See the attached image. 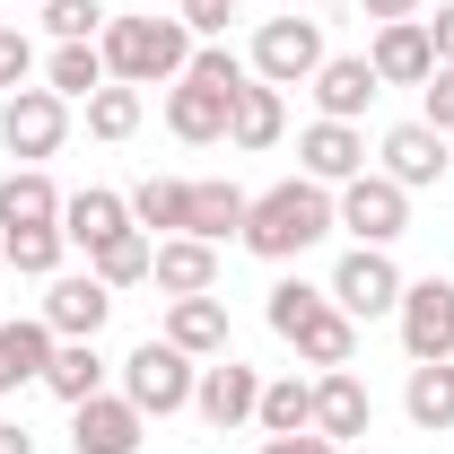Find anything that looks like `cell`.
<instances>
[{
  "instance_id": "cell-44",
  "label": "cell",
  "mask_w": 454,
  "mask_h": 454,
  "mask_svg": "<svg viewBox=\"0 0 454 454\" xmlns=\"http://www.w3.org/2000/svg\"><path fill=\"white\" fill-rule=\"evenodd\" d=\"M35 9H44V0H35Z\"/></svg>"
},
{
  "instance_id": "cell-30",
  "label": "cell",
  "mask_w": 454,
  "mask_h": 454,
  "mask_svg": "<svg viewBox=\"0 0 454 454\" xmlns=\"http://www.w3.org/2000/svg\"><path fill=\"white\" fill-rule=\"evenodd\" d=\"M44 88H53L61 106H88V97L106 88V53H97V44H53V61H44Z\"/></svg>"
},
{
  "instance_id": "cell-31",
  "label": "cell",
  "mask_w": 454,
  "mask_h": 454,
  "mask_svg": "<svg viewBox=\"0 0 454 454\" xmlns=\"http://www.w3.org/2000/svg\"><path fill=\"white\" fill-rule=\"evenodd\" d=\"M149 262H158V236H140V227H122L114 245L88 254V271H97L106 288H140V280H149Z\"/></svg>"
},
{
  "instance_id": "cell-6",
  "label": "cell",
  "mask_w": 454,
  "mask_h": 454,
  "mask_svg": "<svg viewBox=\"0 0 454 454\" xmlns=\"http://www.w3.org/2000/svg\"><path fill=\"white\" fill-rule=\"evenodd\" d=\"M333 306L349 315V324H376V315H394L402 306V271L385 245H349L333 262Z\"/></svg>"
},
{
  "instance_id": "cell-26",
  "label": "cell",
  "mask_w": 454,
  "mask_h": 454,
  "mask_svg": "<svg viewBox=\"0 0 454 454\" xmlns=\"http://www.w3.org/2000/svg\"><path fill=\"white\" fill-rule=\"evenodd\" d=\"M44 394H53V402H88V394H106V358H97V340H53Z\"/></svg>"
},
{
  "instance_id": "cell-38",
  "label": "cell",
  "mask_w": 454,
  "mask_h": 454,
  "mask_svg": "<svg viewBox=\"0 0 454 454\" xmlns=\"http://www.w3.org/2000/svg\"><path fill=\"white\" fill-rule=\"evenodd\" d=\"M27 79H35V44H27V35H18V27H0V88H9V97H18V88H27Z\"/></svg>"
},
{
  "instance_id": "cell-17",
  "label": "cell",
  "mask_w": 454,
  "mask_h": 454,
  "mask_svg": "<svg viewBox=\"0 0 454 454\" xmlns=\"http://www.w3.org/2000/svg\"><path fill=\"white\" fill-rule=\"evenodd\" d=\"M44 367H53V324L44 315H0V394L44 385Z\"/></svg>"
},
{
  "instance_id": "cell-36",
  "label": "cell",
  "mask_w": 454,
  "mask_h": 454,
  "mask_svg": "<svg viewBox=\"0 0 454 454\" xmlns=\"http://www.w3.org/2000/svg\"><path fill=\"white\" fill-rule=\"evenodd\" d=\"M419 122L454 140V61H437V70H428V88H419Z\"/></svg>"
},
{
  "instance_id": "cell-24",
  "label": "cell",
  "mask_w": 454,
  "mask_h": 454,
  "mask_svg": "<svg viewBox=\"0 0 454 454\" xmlns=\"http://www.w3.org/2000/svg\"><path fill=\"white\" fill-rule=\"evenodd\" d=\"M122 201H131V227L140 236H184V219H192V184H175V175H149Z\"/></svg>"
},
{
  "instance_id": "cell-11",
  "label": "cell",
  "mask_w": 454,
  "mask_h": 454,
  "mask_svg": "<svg viewBox=\"0 0 454 454\" xmlns=\"http://www.w3.org/2000/svg\"><path fill=\"white\" fill-rule=\"evenodd\" d=\"M367 70H376L385 88H428V70H437L428 18H394V27H376V44H367Z\"/></svg>"
},
{
  "instance_id": "cell-34",
  "label": "cell",
  "mask_w": 454,
  "mask_h": 454,
  "mask_svg": "<svg viewBox=\"0 0 454 454\" xmlns=\"http://www.w3.org/2000/svg\"><path fill=\"white\" fill-rule=\"evenodd\" d=\"M44 27H53L61 44H97L106 35V9L97 0H44Z\"/></svg>"
},
{
  "instance_id": "cell-22",
  "label": "cell",
  "mask_w": 454,
  "mask_h": 454,
  "mask_svg": "<svg viewBox=\"0 0 454 454\" xmlns=\"http://www.w3.org/2000/svg\"><path fill=\"white\" fill-rule=\"evenodd\" d=\"M288 340H297V358H306V367H349V358H358V324L333 306V288H324V306H315Z\"/></svg>"
},
{
  "instance_id": "cell-16",
  "label": "cell",
  "mask_w": 454,
  "mask_h": 454,
  "mask_svg": "<svg viewBox=\"0 0 454 454\" xmlns=\"http://www.w3.org/2000/svg\"><path fill=\"white\" fill-rule=\"evenodd\" d=\"M306 88H315L324 122H358V114L376 106V88H385V79L367 70V53H324V70H315Z\"/></svg>"
},
{
  "instance_id": "cell-15",
  "label": "cell",
  "mask_w": 454,
  "mask_h": 454,
  "mask_svg": "<svg viewBox=\"0 0 454 454\" xmlns=\"http://www.w3.org/2000/svg\"><path fill=\"white\" fill-rule=\"evenodd\" d=\"M367 419H376V394H367L349 367H324V376H315V437L349 446V437H367Z\"/></svg>"
},
{
  "instance_id": "cell-14",
  "label": "cell",
  "mask_w": 454,
  "mask_h": 454,
  "mask_svg": "<svg viewBox=\"0 0 454 454\" xmlns=\"http://www.w3.org/2000/svg\"><path fill=\"white\" fill-rule=\"evenodd\" d=\"M376 158H385L376 175H394L402 192H419V184L446 175V131H428V122H394V131L376 140Z\"/></svg>"
},
{
  "instance_id": "cell-7",
  "label": "cell",
  "mask_w": 454,
  "mask_h": 454,
  "mask_svg": "<svg viewBox=\"0 0 454 454\" xmlns=\"http://www.w3.org/2000/svg\"><path fill=\"white\" fill-rule=\"evenodd\" d=\"M61 140H70V106H61L53 88H18V97H0V149L9 158H53Z\"/></svg>"
},
{
  "instance_id": "cell-4",
  "label": "cell",
  "mask_w": 454,
  "mask_h": 454,
  "mask_svg": "<svg viewBox=\"0 0 454 454\" xmlns=\"http://www.w3.org/2000/svg\"><path fill=\"white\" fill-rule=\"evenodd\" d=\"M245 70H254L262 88H297V79H315V70H324V27H315V18H262Z\"/></svg>"
},
{
  "instance_id": "cell-20",
  "label": "cell",
  "mask_w": 454,
  "mask_h": 454,
  "mask_svg": "<svg viewBox=\"0 0 454 454\" xmlns=\"http://www.w3.org/2000/svg\"><path fill=\"white\" fill-rule=\"evenodd\" d=\"M227 114H236V97H219V88H201V79H175L167 88V131L175 140H227Z\"/></svg>"
},
{
  "instance_id": "cell-9",
  "label": "cell",
  "mask_w": 454,
  "mask_h": 454,
  "mask_svg": "<svg viewBox=\"0 0 454 454\" xmlns=\"http://www.w3.org/2000/svg\"><path fill=\"white\" fill-rule=\"evenodd\" d=\"M106 315H114V288L97 271H53L44 280V324H53V340H97Z\"/></svg>"
},
{
  "instance_id": "cell-29",
  "label": "cell",
  "mask_w": 454,
  "mask_h": 454,
  "mask_svg": "<svg viewBox=\"0 0 454 454\" xmlns=\"http://www.w3.org/2000/svg\"><path fill=\"white\" fill-rule=\"evenodd\" d=\"M280 131H288V106H280V88H262V79H254V88L236 97V114H227V140H236V149H271Z\"/></svg>"
},
{
  "instance_id": "cell-41",
  "label": "cell",
  "mask_w": 454,
  "mask_h": 454,
  "mask_svg": "<svg viewBox=\"0 0 454 454\" xmlns=\"http://www.w3.org/2000/svg\"><path fill=\"white\" fill-rule=\"evenodd\" d=\"M367 18H376V27H394V18H419V0H367Z\"/></svg>"
},
{
  "instance_id": "cell-21",
  "label": "cell",
  "mask_w": 454,
  "mask_h": 454,
  "mask_svg": "<svg viewBox=\"0 0 454 454\" xmlns=\"http://www.w3.org/2000/svg\"><path fill=\"white\" fill-rule=\"evenodd\" d=\"M167 340L184 358H227V306L201 288V297H167Z\"/></svg>"
},
{
  "instance_id": "cell-27",
  "label": "cell",
  "mask_w": 454,
  "mask_h": 454,
  "mask_svg": "<svg viewBox=\"0 0 454 454\" xmlns=\"http://www.w3.org/2000/svg\"><path fill=\"white\" fill-rule=\"evenodd\" d=\"M254 428H262V437H297V428H315V385H306V376H271L262 402H254Z\"/></svg>"
},
{
  "instance_id": "cell-1",
  "label": "cell",
  "mask_w": 454,
  "mask_h": 454,
  "mask_svg": "<svg viewBox=\"0 0 454 454\" xmlns=\"http://www.w3.org/2000/svg\"><path fill=\"white\" fill-rule=\"evenodd\" d=\"M333 236V184H315V175H288L271 192H254L245 201V254H262V262H297L306 245H324Z\"/></svg>"
},
{
  "instance_id": "cell-23",
  "label": "cell",
  "mask_w": 454,
  "mask_h": 454,
  "mask_svg": "<svg viewBox=\"0 0 454 454\" xmlns=\"http://www.w3.org/2000/svg\"><path fill=\"white\" fill-rule=\"evenodd\" d=\"M9 227H61V192L44 167H9V184H0V236Z\"/></svg>"
},
{
  "instance_id": "cell-33",
  "label": "cell",
  "mask_w": 454,
  "mask_h": 454,
  "mask_svg": "<svg viewBox=\"0 0 454 454\" xmlns=\"http://www.w3.org/2000/svg\"><path fill=\"white\" fill-rule=\"evenodd\" d=\"M140 88H122V79H106V88H97V97H88V131H97V140H131V131H140Z\"/></svg>"
},
{
  "instance_id": "cell-43",
  "label": "cell",
  "mask_w": 454,
  "mask_h": 454,
  "mask_svg": "<svg viewBox=\"0 0 454 454\" xmlns=\"http://www.w3.org/2000/svg\"><path fill=\"white\" fill-rule=\"evenodd\" d=\"M324 9H333V0H324Z\"/></svg>"
},
{
  "instance_id": "cell-12",
  "label": "cell",
  "mask_w": 454,
  "mask_h": 454,
  "mask_svg": "<svg viewBox=\"0 0 454 454\" xmlns=\"http://www.w3.org/2000/svg\"><path fill=\"white\" fill-rule=\"evenodd\" d=\"M254 402H262V376H254L245 358H210V367L192 376V411H201L210 428H245Z\"/></svg>"
},
{
  "instance_id": "cell-37",
  "label": "cell",
  "mask_w": 454,
  "mask_h": 454,
  "mask_svg": "<svg viewBox=\"0 0 454 454\" xmlns=\"http://www.w3.org/2000/svg\"><path fill=\"white\" fill-rule=\"evenodd\" d=\"M175 18L192 27V44H219L227 18H236V0H175Z\"/></svg>"
},
{
  "instance_id": "cell-3",
  "label": "cell",
  "mask_w": 454,
  "mask_h": 454,
  "mask_svg": "<svg viewBox=\"0 0 454 454\" xmlns=\"http://www.w3.org/2000/svg\"><path fill=\"white\" fill-rule=\"evenodd\" d=\"M192 376H201V367H192V358H184V349H175L167 333H149L140 349H131V358H122V394L140 402V419L192 411Z\"/></svg>"
},
{
  "instance_id": "cell-8",
  "label": "cell",
  "mask_w": 454,
  "mask_h": 454,
  "mask_svg": "<svg viewBox=\"0 0 454 454\" xmlns=\"http://www.w3.org/2000/svg\"><path fill=\"white\" fill-rule=\"evenodd\" d=\"M402 349H411V367L419 358H454V280H402Z\"/></svg>"
},
{
  "instance_id": "cell-28",
  "label": "cell",
  "mask_w": 454,
  "mask_h": 454,
  "mask_svg": "<svg viewBox=\"0 0 454 454\" xmlns=\"http://www.w3.org/2000/svg\"><path fill=\"white\" fill-rule=\"evenodd\" d=\"M245 201H254V192H236V184H192V219H184V236H201V245L245 236Z\"/></svg>"
},
{
  "instance_id": "cell-18",
  "label": "cell",
  "mask_w": 454,
  "mask_h": 454,
  "mask_svg": "<svg viewBox=\"0 0 454 454\" xmlns=\"http://www.w3.org/2000/svg\"><path fill=\"white\" fill-rule=\"evenodd\" d=\"M122 227H131V201H122V192H106V184H88V192H61V236H70L79 254L114 245Z\"/></svg>"
},
{
  "instance_id": "cell-32",
  "label": "cell",
  "mask_w": 454,
  "mask_h": 454,
  "mask_svg": "<svg viewBox=\"0 0 454 454\" xmlns=\"http://www.w3.org/2000/svg\"><path fill=\"white\" fill-rule=\"evenodd\" d=\"M0 254H9L27 280H53L61 254H70V236H61V227H9V236H0Z\"/></svg>"
},
{
  "instance_id": "cell-40",
  "label": "cell",
  "mask_w": 454,
  "mask_h": 454,
  "mask_svg": "<svg viewBox=\"0 0 454 454\" xmlns=\"http://www.w3.org/2000/svg\"><path fill=\"white\" fill-rule=\"evenodd\" d=\"M428 44H437V61H454V0L437 9V18H428Z\"/></svg>"
},
{
  "instance_id": "cell-13",
  "label": "cell",
  "mask_w": 454,
  "mask_h": 454,
  "mask_svg": "<svg viewBox=\"0 0 454 454\" xmlns=\"http://www.w3.org/2000/svg\"><path fill=\"white\" fill-rule=\"evenodd\" d=\"M297 167L315 175V184H349V175H367V131L358 122H306L297 131Z\"/></svg>"
},
{
  "instance_id": "cell-25",
  "label": "cell",
  "mask_w": 454,
  "mask_h": 454,
  "mask_svg": "<svg viewBox=\"0 0 454 454\" xmlns=\"http://www.w3.org/2000/svg\"><path fill=\"white\" fill-rule=\"evenodd\" d=\"M402 411H411V428H454V358H419L402 385Z\"/></svg>"
},
{
  "instance_id": "cell-5",
  "label": "cell",
  "mask_w": 454,
  "mask_h": 454,
  "mask_svg": "<svg viewBox=\"0 0 454 454\" xmlns=\"http://www.w3.org/2000/svg\"><path fill=\"white\" fill-rule=\"evenodd\" d=\"M333 227H349V236H358V245H394L402 227H411V192H402L394 175H349V184H340L333 192Z\"/></svg>"
},
{
  "instance_id": "cell-2",
  "label": "cell",
  "mask_w": 454,
  "mask_h": 454,
  "mask_svg": "<svg viewBox=\"0 0 454 454\" xmlns=\"http://www.w3.org/2000/svg\"><path fill=\"white\" fill-rule=\"evenodd\" d=\"M97 53H106V79L122 88H158V79L175 88L192 70V27L184 18H106Z\"/></svg>"
},
{
  "instance_id": "cell-10",
  "label": "cell",
  "mask_w": 454,
  "mask_h": 454,
  "mask_svg": "<svg viewBox=\"0 0 454 454\" xmlns=\"http://www.w3.org/2000/svg\"><path fill=\"white\" fill-rule=\"evenodd\" d=\"M140 402L131 394H88V402H70V446L79 454H140Z\"/></svg>"
},
{
  "instance_id": "cell-19",
  "label": "cell",
  "mask_w": 454,
  "mask_h": 454,
  "mask_svg": "<svg viewBox=\"0 0 454 454\" xmlns=\"http://www.w3.org/2000/svg\"><path fill=\"white\" fill-rule=\"evenodd\" d=\"M149 280L167 288V297H201V288H219V245H201V236H158Z\"/></svg>"
},
{
  "instance_id": "cell-35",
  "label": "cell",
  "mask_w": 454,
  "mask_h": 454,
  "mask_svg": "<svg viewBox=\"0 0 454 454\" xmlns=\"http://www.w3.org/2000/svg\"><path fill=\"white\" fill-rule=\"evenodd\" d=\"M315 306H324V288H306V280H280L271 288V306H262V315H271V333H297V324H306V315H315Z\"/></svg>"
},
{
  "instance_id": "cell-39",
  "label": "cell",
  "mask_w": 454,
  "mask_h": 454,
  "mask_svg": "<svg viewBox=\"0 0 454 454\" xmlns=\"http://www.w3.org/2000/svg\"><path fill=\"white\" fill-rule=\"evenodd\" d=\"M262 454H340V446L315 437V428H297V437H262Z\"/></svg>"
},
{
  "instance_id": "cell-42",
  "label": "cell",
  "mask_w": 454,
  "mask_h": 454,
  "mask_svg": "<svg viewBox=\"0 0 454 454\" xmlns=\"http://www.w3.org/2000/svg\"><path fill=\"white\" fill-rule=\"evenodd\" d=\"M0 454H35V437H27L18 419H0Z\"/></svg>"
}]
</instances>
